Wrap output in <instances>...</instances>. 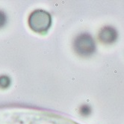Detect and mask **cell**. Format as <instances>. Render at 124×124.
Returning <instances> with one entry per match:
<instances>
[{
	"instance_id": "3957f363",
	"label": "cell",
	"mask_w": 124,
	"mask_h": 124,
	"mask_svg": "<svg viewBox=\"0 0 124 124\" xmlns=\"http://www.w3.org/2000/svg\"><path fill=\"white\" fill-rule=\"evenodd\" d=\"M118 34L117 30L111 26L102 28L99 34V38L105 44H112L117 40Z\"/></svg>"
},
{
	"instance_id": "6da1fadb",
	"label": "cell",
	"mask_w": 124,
	"mask_h": 124,
	"mask_svg": "<svg viewBox=\"0 0 124 124\" xmlns=\"http://www.w3.org/2000/svg\"><path fill=\"white\" fill-rule=\"evenodd\" d=\"M28 23L29 28L38 34H46L52 25L51 15L46 11L37 9L31 13Z\"/></svg>"
},
{
	"instance_id": "277c9868",
	"label": "cell",
	"mask_w": 124,
	"mask_h": 124,
	"mask_svg": "<svg viewBox=\"0 0 124 124\" xmlns=\"http://www.w3.org/2000/svg\"><path fill=\"white\" fill-rule=\"evenodd\" d=\"M11 78L6 76V75H2L0 76V88L2 89H7L11 85Z\"/></svg>"
},
{
	"instance_id": "7a4b0ae2",
	"label": "cell",
	"mask_w": 124,
	"mask_h": 124,
	"mask_svg": "<svg viewBox=\"0 0 124 124\" xmlns=\"http://www.w3.org/2000/svg\"><path fill=\"white\" fill-rule=\"evenodd\" d=\"M74 49L77 54L83 57H88L95 52L96 45L90 34L84 33L78 35L73 43Z\"/></svg>"
},
{
	"instance_id": "8992f818",
	"label": "cell",
	"mask_w": 124,
	"mask_h": 124,
	"mask_svg": "<svg viewBox=\"0 0 124 124\" xmlns=\"http://www.w3.org/2000/svg\"><path fill=\"white\" fill-rule=\"evenodd\" d=\"M7 23V16L2 11H0V29L4 27Z\"/></svg>"
},
{
	"instance_id": "5b68a950",
	"label": "cell",
	"mask_w": 124,
	"mask_h": 124,
	"mask_svg": "<svg viewBox=\"0 0 124 124\" xmlns=\"http://www.w3.org/2000/svg\"><path fill=\"white\" fill-rule=\"evenodd\" d=\"M79 111H80L81 115L84 117H87L91 113V108L88 105H83L82 106H81Z\"/></svg>"
}]
</instances>
